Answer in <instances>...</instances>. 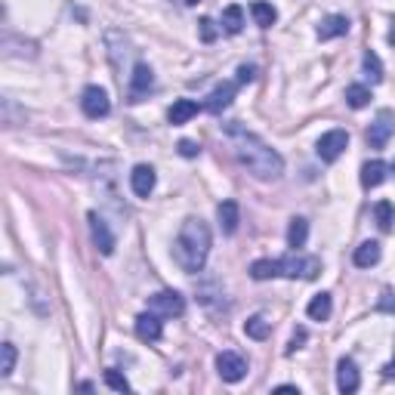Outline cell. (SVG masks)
Returning a JSON list of instances; mask_svg holds the SVG:
<instances>
[{"label": "cell", "instance_id": "cell-29", "mask_svg": "<svg viewBox=\"0 0 395 395\" xmlns=\"http://www.w3.org/2000/svg\"><path fill=\"white\" fill-rule=\"evenodd\" d=\"M0 377H10L13 373V368H16V346H13V343H3V346H0Z\"/></svg>", "mask_w": 395, "mask_h": 395}, {"label": "cell", "instance_id": "cell-35", "mask_svg": "<svg viewBox=\"0 0 395 395\" xmlns=\"http://www.w3.org/2000/svg\"><path fill=\"white\" fill-rule=\"evenodd\" d=\"M254 75H256L254 65H241L238 68V84H250V81H254Z\"/></svg>", "mask_w": 395, "mask_h": 395}, {"label": "cell", "instance_id": "cell-17", "mask_svg": "<svg viewBox=\"0 0 395 395\" xmlns=\"http://www.w3.org/2000/svg\"><path fill=\"white\" fill-rule=\"evenodd\" d=\"M349 31V19L346 16H325L318 25V40H334V38H343Z\"/></svg>", "mask_w": 395, "mask_h": 395}, {"label": "cell", "instance_id": "cell-12", "mask_svg": "<svg viewBox=\"0 0 395 395\" xmlns=\"http://www.w3.org/2000/svg\"><path fill=\"white\" fill-rule=\"evenodd\" d=\"M358 386H362L358 364L352 358H340V364H336V389L343 395H352V392H358Z\"/></svg>", "mask_w": 395, "mask_h": 395}, {"label": "cell", "instance_id": "cell-27", "mask_svg": "<svg viewBox=\"0 0 395 395\" xmlns=\"http://www.w3.org/2000/svg\"><path fill=\"white\" fill-rule=\"evenodd\" d=\"M362 65H364V75L371 77V84H380V81H383V62H380V56L373 53V49H368V53H364Z\"/></svg>", "mask_w": 395, "mask_h": 395}, {"label": "cell", "instance_id": "cell-10", "mask_svg": "<svg viewBox=\"0 0 395 395\" xmlns=\"http://www.w3.org/2000/svg\"><path fill=\"white\" fill-rule=\"evenodd\" d=\"M241 84L238 81H222L217 84V87L210 90V96H207V102H204V109L210 111V114H222L232 105V99H235V93H238Z\"/></svg>", "mask_w": 395, "mask_h": 395}, {"label": "cell", "instance_id": "cell-8", "mask_svg": "<svg viewBox=\"0 0 395 395\" xmlns=\"http://www.w3.org/2000/svg\"><path fill=\"white\" fill-rule=\"evenodd\" d=\"M346 146H349V133H346V130H327V133L318 139L315 152H318V157H321L325 164H334L336 157L346 152Z\"/></svg>", "mask_w": 395, "mask_h": 395}, {"label": "cell", "instance_id": "cell-21", "mask_svg": "<svg viewBox=\"0 0 395 395\" xmlns=\"http://www.w3.org/2000/svg\"><path fill=\"white\" fill-rule=\"evenodd\" d=\"M380 263V244L377 241H364L362 247H355V265L358 269H371Z\"/></svg>", "mask_w": 395, "mask_h": 395}, {"label": "cell", "instance_id": "cell-14", "mask_svg": "<svg viewBox=\"0 0 395 395\" xmlns=\"http://www.w3.org/2000/svg\"><path fill=\"white\" fill-rule=\"evenodd\" d=\"M155 167H148V164H136L133 173H130V185H133V195L136 198H148L155 192Z\"/></svg>", "mask_w": 395, "mask_h": 395}, {"label": "cell", "instance_id": "cell-34", "mask_svg": "<svg viewBox=\"0 0 395 395\" xmlns=\"http://www.w3.org/2000/svg\"><path fill=\"white\" fill-rule=\"evenodd\" d=\"M303 343H306V327H297V334H293L291 346H287V355H293L297 349H303Z\"/></svg>", "mask_w": 395, "mask_h": 395}, {"label": "cell", "instance_id": "cell-13", "mask_svg": "<svg viewBox=\"0 0 395 395\" xmlns=\"http://www.w3.org/2000/svg\"><path fill=\"white\" fill-rule=\"evenodd\" d=\"M136 336L139 340H146V343H157L164 336V321H161V315L157 312H142L139 318H136Z\"/></svg>", "mask_w": 395, "mask_h": 395}, {"label": "cell", "instance_id": "cell-20", "mask_svg": "<svg viewBox=\"0 0 395 395\" xmlns=\"http://www.w3.org/2000/svg\"><path fill=\"white\" fill-rule=\"evenodd\" d=\"M383 179H386V164L383 161H368L362 167V185L364 189H377Z\"/></svg>", "mask_w": 395, "mask_h": 395}, {"label": "cell", "instance_id": "cell-32", "mask_svg": "<svg viewBox=\"0 0 395 395\" xmlns=\"http://www.w3.org/2000/svg\"><path fill=\"white\" fill-rule=\"evenodd\" d=\"M377 309H380V312H389V315H395V293H392V291H383V297H380Z\"/></svg>", "mask_w": 395, "mask_h": 395}, {"label": "cell", "instance_id": "cell-31", "mask_svg": "<svg viewBox=\"0 0 395 395\" xmlns=\"http://www.w3.org/2000/svg\"><path fill=\"white\" fill-rule=\"evenodd\" d=\"M198 31H201V40H204V44H213V40H217V34H219V28H217V22H213V19H201V25H198Z\"/></svg>", "mask_w": 395, "mask_h": 395}, {"label": "cell", "instance_id": "cell-15", "mask_svg": "<svg viewBox=\"0 0 395 395\" xmlns=\"http://www.w3.org/2000/svg\"><path fill=\"white\" fill-rule=\"evenodd\" d=\"M217 217H219V229L226 235H235L238 232V222H241V210H238V201H222L217 207Z\"/></svg>", "mask_w": 395, "mask_h": 395}, {"label": "cell", "instance_id": "cell-36", "mask_svg": "<svg viewBox=\"0 0 395 395\" xmlns=\"http://www.w3.org/2000/svg\"><path fill=\"white\" fill-rule=\"evenodd\" d=\"M383 377H386V380H395V358L383 368Z\"/></svg>", "mask_w": 395, "mask_h": 395}, {"label": "cell", "instance_id": "cell-3", "mask_svg": "<svg viewBox=\"0 0 395 395\" xmlns=\"http://www.w3.org/2000/svg\"><path fill=\"white\" fill-rule=\"evenodd\" d=\"M321 272V260L318 256H306L300 250H293L291 256L278 260V275L284 278H300V281H315Z\"/></svg>", "mask_w": 395, "mask_h": 395}, {"label": "cell", "instance_id": "cell-1", "mask_svg": "<svg viewBox=\"0 0 395 395\" xmlns=\"http://www.w3.org/2000/svg\"><path fill=\"white\" fill-rule=\"evenodd\" d=\"M226 133L232 136V146H235V157L250 170L256 179H278L284 173V157L263 142L256 133L244 130V127L235 121V124H226Z\"/></svg>", "mask_w": 395, "mask_h": 395}, {"label": "cell", "instance_id": "cell-25", "mask_svg": "<svg viewBox=\"0 0 395 395\" xmlns=\"http://www.w3.org/2000/svg\"><path fill=\"white\" fill-rule=\"evenodd\" d=\"M373 219H377V226L383 229V232H389L392 222H395V204L392 201H377V204H373Z\"/></svg>", "mask_w": 395, "mask_h": 395}, {"label": "cell", "instance_id": "cell-19", "mask_svg": "<svg viewBox=\"0 0 395 395\" xmlns=\"http://www.w3.org/2000/svg\"><path fill=\"white\" fill-rule=\"evenodd\" d=\"M250 13H254V19L260 28H272L278 22V10L272 3H265V0H254V3H250Z\"/></svg>", "mask_w": 395, "mask_h": 395}, {"label": "cell", "instance_id": "cell-33", "mask_svg": "<svg viewBox=\"0 0 395 395\" xmlns=\"http://www.w3.org/2000/svg\"><path fill=\"white\" fill-rule=\"evenodd\" d=\"M179 155H183V157H198L201 146H198V142H192V139H183V142H179Z\"/></svg>", "mask_w": 395, "mask_h": 395}, {"label": "cell", "instance_id": "cell-37", "mask_svg": "<svg viewBox=\"0 0 395 395\" xmlns=\"http://www.w3.org/2000/svg\"><path fill=\"white\" fill-rule=\"evenodd\" d=\"M275 392H300V389H297V386H287L284 383V386H275Z\"/></svg>", "mask_w": 395, "mask_h": 395}, {"label": "cell", "instance_id": "cell-7", "mask_svg": "<svg viewBox=\"0 0 395 395\" xmlns=\"http://www.w3.org/2000/svg\"><path fill=\"white\" fill-rule=\"evenodd\" d=\"M81 109L87 118L93 121H99V118H109V111H111V102H109V93H105L102 87H87L81 93Z\"/></svg>", "mask_w": 395, "mask_h": 395}, {"label": "cell", "instance_id": "cell-38", "mask_svg": "<svg viewBox=\"0 0 395 395\" xmlns=\"http://www.w3.org/2000/svg\"><path fill=\"white\" fill-rule=\"evenodd\" d=\"M389 44H392V49H395V28L389 31Z\"/></svg>", "mask_w": 395, "mask_h": 395}, {"label": "cell", "instance_id": "cell-9", "mask_svg": "<svg viewBox=\"0 0 395 395\" xmlns=\"http://www.w3.org/2000/svg\"><path fill=\"white\" fill-rule=\"evenodd\" d=\"M87 219H90V235H93V244L99 247V254H102V256H111V254H114V247H118V241H114V232L109 229V222L99 217L96 210H93Z\"/></svg>", "mask_w": 395, "mask_h": 395}, {"label": "cell", "instance_id": "cell-5", "mask_svg": "<svg viewBox=\"0 0 395 395\" xmlns=\"http://www.w3.org/2000/svg\"><path fill=\"white\" fill-rule=\"evenodd\" d=\"M392 136H395V111H389V109L377 111L373 124L368 127V146L371 148H386Z\"/></svg>", "mask_w": 395, "mask_h": 395}, {"label": "cell", "instance_id": "cell-30", "mask_svg": "<svg viewBox=\"0 0 395 395\" xmlns=\"http://www.w3.org/2000/svg\"><path fill=\"white\" fill-rule=\"evenodd\" d=\"M105 386L109 389H114V392H130V383H127V377L124 373H118V371H105Z\"/></svg>", "mask_w": 395, "mask_h": 395}, {"label": "cell", "instance_id": "cell-26", "mask_svg": "<svg viewBox=\"0 0 395 395\" xmlns=\"http://www.w3.org/2000/svg\"><path fill=\"white\" fill-rule=\"evenodd\" d=\"M250 278H254V281L278 278V260H256L254 265H250Z\"/></svg>", "mask_w": 395, "mask_h": 395}, {"label": "cell", "instance_id": "cell-18", "mask_svg": "<svg viewBox=\"0 0 395 395\" xmlns=\"http://www.w3.org/2000/svg\"><path fill=\"white\" fill-rule=\"evenodd\" d=\"M306 241H309V219L293 217L291 226H287V247L300 250V247H306Z\"/></svg>", "mask_w": 395, "mask_h": 395}, {"label": "cell", "instance_id": "cell-16", "mask_svg": "<svg viewBox=\"0 0 395 395\" xmlns=\"http://www.w3.org/2000/svg\"><path fill=\"white\" fill-rule=\"evenodd\" d=\"M201 111V105L195 102V99H176L173 105H170V111H167V121L173 127H179V124H189L192 118Z\"/></svg>", "mask_w": 395, "mask_h": 395}, {"label": "cell", "instance_id": "cell-22", "mask_svg": "<svg viewBox=\"0 0 395 395\" xmlns=\"http://www.w3.org/2000/svg\"><path fill=\"white\" fill-rule=\"evenodd\" d=\"M330 309H334V303H330V293H318V297H312V303L306 306V315L312 321H327Z\"/></svg>", "mask_w": 395, "mask_h": 395}, {"label": "cell", "instance_id": "cell-4", "mask_svg": "<svg viewBox=\"0 0 395 395\" xmlns=\"http://www.w3.org/2000/svg\"><path fill=\"white\" fill-rule=\"evenodd\" d=\"M148 309L157 312L161 318H179L185 312V300L179 291H157L148 297Z\"/></svg>", "mask_w": 395, "mask_h": 395}, {"label": "cell", "instance_id": "cell-40", "mask_svg": "<svg viewBox=\"0 0 395 395\" xmlns=\"http://www.w3.org/2000/svg\"><path fill=\"white\" fill-rule=\"evenodd\" d=\"M392 170H395V164H392Z\"/></svg>", "mask_w": 395, "mask_h": 395}, {"label": "cell", "instance_id": "cell-23", "mask_svg": "<svg viewBox=\"0 0 395 395\" xmlns=\"http://www.w3.org/2000/svg\"><path fill=\"white\" fill-rule=\"evenodd\" d=\"M244 334H247L250 340H269V334H272V321H265L263 315H250V318L244 321Z\"/></svg>", "mask_w": 395, "mask_h": 395}, {"label": "cell", "instance_id": "cell-39", "mask_svg": "<svg viewBox=\"0 0 395 395\" xmlns=\"http://www.w3.org/2000/svg\"><path fill=\"white\" fill-rule=\"evenodd\" d=\"M185 3H189V6H198V3H201V0H185Z\"/></svg>", "mask_w": 395, "mask_h": 395}, {"label": "cell", "instance_id": "cell-2", "mask_svg": "<svg viewBox=\"0 0 395 395\" xmlns=\"http://www.w3.org/2000/svg\"><path fill=\"white\" fill-rule=\"evenodd\" d=\"M210 226L201 217H189L179 226V235L173 241V260L185 275H198L204 272L207 256H210Z\"/></svg>", "mask_w": 395, "mask_h": 395}, {"label": "cell", "instance_id": "cell-6", "mask_svg": "<svg viewBox=\"0 0 395 395\" xmlns=\"http://www.w3.org/2000/svg\"><path fill=\"white\" fill-rule=\"evenodd\" d=\"M217 373L226 383H241L247 377V358L238 352H219L217 355Z\"/></svg>", "mask_w": 395, "mask_h": 395}, {"label": "cell", "instance_id": "cell-24", "mask_svg": "<svg viewBox=\"0 0 395 395\" xmlns=\"http://www.w3.org/2000/svg\"><path fill=\"white\" fill-rule=\"evenodd\" d=\"M241 28H244V10L238 3L226 6V13H222V31L226 34H241Z\"/></svg>", "mask_w": 395, "mask_h": 395}, {"label": "cell", "instance_id": "cell-11", "mask_svg": "<svg viewBox=\"0 0 395 395\" xmlns=\"http://www.w3.org/2000/svg\"><path fill=\"white\" fill-rule=\"evenodd\" d=\"M152 87H155V71H152V65H146V62H136L133 75H130V102H142V96H146V93H152Z\"/></svg>", "mask_w": 395, "mask_h": 395}, {"label": "cell", "instance_id": "cell-28", "mask_svg": "<svg viewBox=\"0 0 395 395\" xmlns=\"http://www.w3.org/2000/svg\"><path fill=\"white\" fill-rule=\"evenodd\" d=\"M346 102L349 109H364L371 102V90L364 84H352V87H346Z\"/></svg>", "mask_w": 395, "mask_h": 395}]
</instances>
